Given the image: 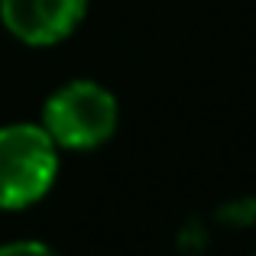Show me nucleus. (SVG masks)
<instances>
[{
  "label": "nucleus",
  "instance_id": "f257e3e1",
  "mask_svg": "<svg viewBox=\"0 0 256 256\" xmlns=\"http://www.w3.org/2000/svg\"><path fill=\"white\" fill-rule=\"evenodd\" d=\"M58 175V146L42 124L0 126V211H23L49 194Z\"/></svg>",
  "mask_w": 256,
  "mask_h": 256
},
{
  "label": "nucleus",
  "instance_id": "20e7f679",
  "mask_svg": "<svg viewBox=\"0 0 256 256\" xmlns=\"http://www.w3.org/2000/svg\"><path fill=\"white\" fill-rule=\"evenodd\" d=\"M0 256H58V253L39 240H13V244L0 246Z\"/></svg>",
  "mask_w": 256,
  "mask_h": 256
},
{
  "label": "nucleus",
  "instance_id": "f03ea898",
  "mask_svg": "<svg viewBox=\"0 0 256 256\" xmlns=\"http://www.w3.org/2000/svg\"><path fill=\"white\" fill-rule=\"evenodd\" d=\"M42 126L62 150H98L117 130V98L98 82H68L49 94Z\"/></svg>",
  "mask_w": 256,
  "mask_h": 256
},
{
  "label": "nucleus",
  "instance_id": "7ed1b4c3",
  "mask_svg": "<svg viewBox=\"0 0 256 256\" xmlns=\"http://www.w3.org/2000/svg\"><path fill=\"white\" fill-rule=\"evenodd\" d=\"M88 0H0L4 26L26 46H56L82 26Z\"/></svg>",
  "mask_w": 256,
  "mask_h": 256
}]
</instances>
